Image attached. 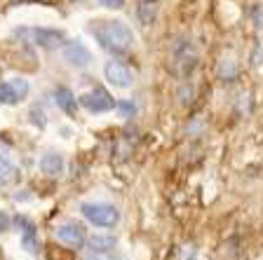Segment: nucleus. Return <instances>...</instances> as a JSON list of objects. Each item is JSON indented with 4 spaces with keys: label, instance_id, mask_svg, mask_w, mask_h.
Here are the masks:
<instances>
[{
    "label": "nucleus",
    "instance_id": "ddd939ff",
    "mask_svg": "<svg viewBox=\"0 0 263 260\" xmlns=\"http://www.w3.org/2000/svg\"><path fill=\"white\" fill-rule=\"evenodd\" d=\"M54 103L64 110L66 115H76V108H78V101L73 96V92L68 87H57L54 89Z\"/></svg>",
    "mask_w": 263,
    "mask_h": 260
},
{
    "label": "nucleus",
    "instance_id": "6e6552de",
    "mask_svg": "<svg viewBox=\"0 0 263 260\" xmlns=\"http://www.w3.org/2000/svg\"><path fill=\"white\" fill-rule=\"evenodd\" d=\"M64 61L68 66H73V68H87L92 64V52L78 40L64 43Z\"/></svg>",
    "mask_w": 263,
    "mask_h": 260
},
{
    "label": "nucleus",
    "instance_id": "7ed1b4c3",
    "mask_svg": "<svg viewBox=\"0 0 263 260\" xmlns=\"http://www.w3.org/2000/svg\"><path fill=\"white\" fill-rule=\"evenodd\" d=\"M80 213L97 228H115L120 223V211L106 202H85L80 204Z\"/></svg>",
    "mask_w": 263,
    "mask_h": 260
},
{
    "label": "nucleus",
    "instance_id": "f3484780",
    "mask_svg": "<svg viewBox=\"0 0 263 260\" xmlns=\"http://www.w3.org/2000/svg\"><path fill=\"white\" fill-rule=\"evenodd\" d=\"M10 85L14 87V92H16V96H19V101H24V98L28 96V80H24V77H14Z\"/></svg>",
    "mask_w": 263,
    "mask_h": 260
},
{
    "label": "nucleus",
    "instance_id": "a211bd4d",
    "mask_svg": "<svg viewBox=\"0 0 263 260\" xmlns=\"http://www.w3.org/2000/svg\"><path fill=\"white\" fill-rule=\"evenodd\" d=\"M31 122H33V125H38L40 129H43V127H45V115H43V110H40V108H33V110H31Z\"/></svg>",
    "mask_w": 263,
    "mask_h": 260
},
{
    "label": "nucleus",
    "instance_id": "412c9836",
    "mask_svg": "<svg viewBox=\"0 0 263 260\" xmlns=\"http://www.w3.org/2000/svg\"><path fill=\"white\" fill-rule=\"evenodd\" d=\"M5 230H10V216L5 211H0V234L5 232Z\"/></svg>",
    "mask_w": 263,
    "mask_h": 260
},
{
    "label": "nucleus",
    "instance_id": "20e7f679",
    "mask_svg": "<svg viewBox=\"0 0 263 260\" xmlns=\"http://www.w3.org/2000/svg\"><path fill=\"white\" fill-rule=\"evenodd\" d=\"M172 56H174V71L179 73L181 77H188L193 71H195V66H197V52H195V47H193L191 40H186V38L176 40Z\"/></svg>",
    "mask_w": 263,
    "mask_h": 260
},
{
    "label": "nucleus",
    "instance_id": "aec40b11",
    "mask_svg": "<svg viewBox=\"0 0 263 260\" xmlns=\"http://www.w3.org/2000/svg\"><path fill=\"white\" fill-rule=\"evenodd\" d=\"M118 108L122 110V115H125V117H129V115H134V106H132L129 101H122V103H118Z\"/></svg>",
    "mask_w": 263,
    "mask_h": 260
},
{
    "label": "nucleus",
    "instance_id": "4be33fe9",
    "mask_svg": "<svg viewBox=\"0 0 263 260\" xmlns=\"http://www.w3.org/2000/svg\"><path fill=\"white\" fill-rule=\"evenodd\" d=\"M254 22H256L258 28H263V5H258L256 10H254Z\"/></svg>",
    "mask_w": 263,
    "mask_h": 260
},
{
    "label": "nucleus",
    "instance_id": "1a4fd4ad",
    "mask_svg": "<svg viewBox=\"0 0 263 260\" xmlns=\"http://www.w3.org/2000/svg\"><path fill=\"white\" fill-rule=\"evenodd\" d=\"M64 155H59V152H45L43 157H40V171L45 173V176H61L64 173Z\"/></svg>",
    "mask_w": 263,
    "mask_h": 260
},
{
    "label": "nucleus",
    "instance_id": "6ab92c4d",
    "mask_svg": "<svg viewBox=\"0 0 263 260\" xmlns=\"http://www.w3.org/2000/svg\"><path fill=\"white\" fill-rule=\"evenodd\" d=\"M97 3L104 7H110V10H120V7L125 5V0H97Z\"/></svg>",
    "mask_w": 263,
    "mask_h": 260
},
{
    "label": "nucleus",
    "instance_id": "39448f33",
    "mask_svg": "<svg viewBox=\"0 0 263 260\" xmlns=\"http://www.w3.org/2000/svg\"><path fill=\"white\" fill-rule=\"evenodd\" d=\"M80 106L85 110H89V113H108V110H113L118 103L113 101V96H110L106 89H101V87H94V89H89V92L80 94Z\"/></svg>",
    "mask_w": 263,
    "mask_h": 260
},
{
    "label": "nucleus",
    "instance_id": "0eeeda50",
    "mask_svg": "<svg viewBox=\"0 0 263 260\" xmlns=\"http://www.w3.org/2000/svg\"><path fill=\"white\" fill-rule=\"evenodd\" d=\"M104 75H106V80H108L113 87H118V89H129V87L134 85L132 71L125 64H120V61H106Z\"/></svg>",
    "mask_w": 263,
    "mask_h": 260
},
{
    "label": "nucleus",
    "instance_id": "423d86ee",
    "mask_svg": "<svg viewBox=\"0 0 263 260\" xmlns=\"http://www.w3.org/2000/svg\"><path fill=\"white\" fill-rule=\"evenodd\" d=\"M54 234H57V239H59L61 244H66L68 249H82V246L87 244L85 228H82L80 223H76V221L61 223L59 228L54 230Z\"/></svg>",
    "mask_w": 263,
    "mask_h": 260
},
{
    "label": "nucleus",
    "instance_id": "9b49d317",
    "mask_svg": "<svg viewBox=\"0 0 263 260\" xmlns=\"http://www.w3.org/2000/svg\"><path fill=\"white\" fill-rule=\"evenodd\" d=\"M158 12H160V0H141V3L137 5V16H139V22H141L143 26L155 24Z\"/></svg>",
    "mask_w": 263,
    "mask_h": 260
},
{
    "label": "nucleus",
    "instance_id": "f03ea898",
    "mask_svg": "<svg viewBox=\"0 0 263 260\" xmlns=\"http://www.w3.org/2000/svg\"><path fill=\"white\" fill-rule=\"evenodd\" d=\"M14 35L19 40H24V43L43 49H59L66 43L64 33L57 31V28H16Z\"/></svg>",
    "mask_w": 263,
    "mask_h": 260
},
{
    "label": "nucleus",
    "instance_id": "4468645a",
    "mask_svg": "<svg viewBox=\"0 0 263 260\" xmlns=\"http://www.w3.org/2000/svg\"><path fill=\"white\" fill-rule=\"evenodd\" d=\"M87 246L92 253H108V251H113L115 246H118V239L115 237H101V234H97V237L87 239Z\"/></svg>",
    "mask_w": 263,
    "mask_h": 260
},
{
    "label": "nucleus",
    "instance_id": "dca6fc26",
    "mask_svg": "<svg viewBox=\"0 0 263 260\" xmlns=\"http://www.w3.org/2000/svg\"><path fill=\"white\" fill-rule=\"evenodd\" d=\"M235 64H233V59H230V56H228V59H226V56H223V59H221V66H219V75L221 77H223V80H233V77H235Z\"/></svg>",
    "mask_w": 263,
    "mask_h": 260
},
{
    "label": "nucleus",
    "instance_id": "9d476101",
    "mask_svg": "<svg viewBox=\"0 0 263 260\" xmlns=\"http://www.w3.org/2000/svg\"><path fill=\"white\" fill-rule=\"evenodd\" d=\"M16 225L22 230V246L28 253H38V234H35L33 223L26 221V218H16Z\"/></svg>",
    "mask_w": 263,
    "mask_h": 260
},
{
    "label": "nucleus",
    "instance_id": "f8f14e48",
    "mask_svg": "<svg viewBox=\"0 0 263 260\" xmlns=\"http://www.w3.org/2000/svg\"><path fill=\"white\" fill-rule=\"evenodd\" d=\"M19 178H22L19 167H16L10 157L0 155V185H14Z\"/></svg>",
    "mask_w": 263,
    "mask_h": 260
},
{
    "label": "nucleus",
    "instance_id": "f257e3e1",
    "mask_svg": "<svg viewBox=\"0 0 263 260\" xmlns=\"http://www.w3.org/2000/svg\"><path fill=\"white\" fill-rule=\"evenodd\" d=\"M89 33H92L97 43L110 52V54H125L129 52L132 45H134V33L120 19H106V22H92L89 26Z\"/></svg>",
    "mask_w": 263,
    "mask_h": 260
},
{
    "label": "nucleus",
    "instance_id": "2eb2a0df",
    "mask_svg": "<svg viewBox=\"0 0 263 260\" xmlns=\"http://www.w3.org/2000/svg\"><path fill=\"white\" fill-rule=\"evenodd\" d=\"M0 103L3 106H16L19 103V96H16L14 87L10 82H0Z\"/></svg>",
    "mask_w": 263,
    "mask_h": 260
}]
</instances>
